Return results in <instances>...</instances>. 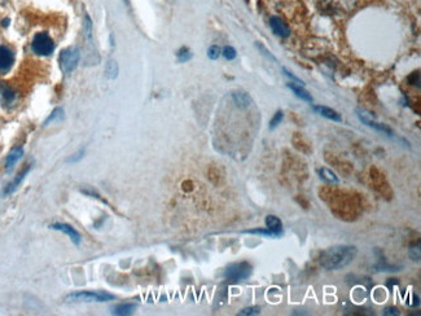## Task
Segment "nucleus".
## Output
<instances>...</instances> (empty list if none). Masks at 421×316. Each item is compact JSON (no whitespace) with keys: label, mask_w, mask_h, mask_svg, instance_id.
Instances as JSON below:
<instances>
[{"label":"nucleus","mask_w":421,"mask_h":316,"mask_svg":"<svg viewBox=\"0 0 421 316\" xmlns=\"http://www.w3.org/2000/svg\"><path fill=\"white\" fill-rule=\"evenodd\" d=\"M84 156V149H80L79 152H77L75 154H73L71 157H69L67 160V162H70V164H75V162H78V161H80L82 158H83Z\"/></svg>","instance_id":"c85d7f7f"},{"label":"nucleus","mask_w":421,"mask_h":316,"mask_svg":"<svg viewBox=\"0 0 421 316\" xmlns=\"http://www.w3.org/2000/svg\"><path fill=\"white\" fill-rule=\"evenodd\" d=\"M220 53H222V49H220L218 45H211V47L208 49V57H209L210 60H218Z\"/></svg>","instance_id":"bb28decb"},{"label":"nucleus","mask_w":421,"mask_h":316,"mask_svg":"<svg viewBox=\"0 0 421 316\" xmlns=\"http://www.w3.org/2000/svg\"><path fill=\"white\" fill-rule=\"evenodd\" d=\"M114 295L110 294L104 290H96V292H90V290H83V292H74L70 293L67 297L68 302L71 303H88V302H109L113 301Z\"/></svg>","instance_id":"f03ea898"},{"label":"nucleus","mask_w":421,"mask_h":316,"mask_svg":"<svg viewBox=\"0 0 421 316\" xmlns=\"http://www.w3.org/2000/svg\"><path fill=\"white\" fill-rule=\"evenodd\" d=\"M232 100L236 104L237 108L246 109L253 104V99L249 94L244 92V91H236L232 94Z\"/></svg>","instance_id":"9d476101"},{"label":"nucleus","mask_w":421,"mask_h":316,"mask_svg":"<svg viewBox=\"0 0 421 316\" xmlns=\"http://www.w3.org/2000/svg\"><path fill=\"white\" fill-rule=\"evenodd\" d=\"M51 228L55 229V231H60V232H63L64 235H67L70 240L73 241L74 245H77V246L80 244V241H82V237H80L79 232L71 226H69V224H65V223H55V224H51Z\"/></svg>","instance_id":"6e6552de"},{"label":"nucleus","mask_w":421,"mask_h":316,"mask_svg":"<svg viewBox=\"0 0 421 316\" xmlns=\"http://www.w3.org/2000/svg\"><path fill=\"white\" fill-rule=\"evenodd\" d=\"M261 314V309L257 307V306H251V307H246V309L241 310L239 311L237 315L239 316H253V315H259Z\"/></svg>","instance_id":"b1692460"},{"label":"nucleus","mask_w":421,"mask_h":316,"mask_svg":"<svg viewBox=\"0 0 421 316\" xmlns=\"http://www.w3.org/2000/svg\"><path fill=\"white\" fill-rule=\"evenodd\" d=\"M244 233H250V235H262V236H266V237H279L276 233H274L272 231H270L268 228L249 229V231H244Z\"/></svg>","instance_id":"4be33fe9"},{"label":"nucleus","mask_w":421,"mask_h":316,"mask_svg":"<svg viewBox=\"0 0 421 316\" xmlns=\"http://www.w3.org/2000/svg\"><path fill=\"white\" fill-rule=\"evenodd\" d=\"M223 56H224V59L228 60V61H232V60L236 59V49L233 48V47H231V45H226L224 48H223L222 51Z\"/></svg>","instance_id":"393cba45"},{"label":"nucleus","mask_w":421,"mask_h":316,"mask_svg":"<svg viewBox=\"0 0 421 316\" xmlns=\"http://www.w3.org/2000/svg\"><path fill=\"white\" fill-rule=\"evenodd\" d=\"M266 227H267L270 231H272L274 233H276L278 236H280L281 235V231H282V223L281 220L278 218L276 215H267L266 216Z\"/></svg>","instance_id":"2eb2a0df"},{"label":"nucleus","mask_w":421,"mask_h":316,"mask_svg":"<svg viewBox=\"0 0 421 316\" xmlns=\"http://www.w3.org/2000/svg\"><path fill=\"white\" fill-rule=\"evenodd\" d=\"M22 156H24V149L21 146H17L9 152V154L7 156V160H5V170L11 171L18 161L21 160Z\"/></svg>","instance_id":"4468645a"},{"label":"nucleus","mask_w":421,"mask_h":316,"mask_svg":"<svg viewBox=\"0 0 421 316\" xmlns=\"http://www.w3.org/2000/svg\"><path fill=\"white\" fill-rule=\"evenodd\" d=\"M358 250L355 246L350 245H336V246L328 247L320 254L319 263L323 268L328 271L341 270L351 263L356 257Z\"/></svg>","instance_id":"f257e3e1"},{"label":"nucleus","mask_w":421,"mask_h":316,"mask_svg":"<svg viewBox=\"0 0 421 316\" xmlns=\"http://www.w3.org/2000/svg\"><path fill=\"white\" fill-rule=\"evenodd\" d=\"M0 95H1L4 103H7V104L13 103L14 99H16V92L13 91V88L9 87L7 83H3V82L0 83Z\"/></svg>","instance_id":"f3484780"},{"label":"nucleus","mask_w":421,"mask_h":316,"mask_svg":"<svg viewBox=\"0 0 421 316\" xmlns=\"http://www.w3.org/2000/svg\"><path fill=\"white\" fill-rule=\"evenodd\" d=\"M253 267L247 262H239V263H231L227 266L224 271V278L230 282H239L246 280L251 275Z\"/></svg>","instance_id":"7ed1b4c3"},{"label":"nucleus","mask_w":421,"mask_h":316,"mask_svg":"<svg viewBox=\"0 0 421 316\" xmlns=\"http://www.w3.org/2000/svg\"><path fill=\"white\" fill-rule=\"evenodd\" d=\"M282 71H284V74H285L286 76H288L289 79H290V82H296L297 84H301V86H303V80L301 79V78H298V76L297 75H294V74L292 73V71H290V70H288L286 69V68H282Z\"/></svg>","instance_id":"cd10ccee"},{"label":"nucleus","mask_w":421,"mask_h":316,"mask_svg":"<svg viewBox=\"0 0 421 316\" xmlns=\"http://www.w3.org/2000/svg\"><path fill=\"white\" fill-rule=\"evenodd\" d=\"M313 109L316 111L317 114H320L321 117H324V118L331 119V121L334 122H342L341 114H340L338 111L334 110V109L324 106V105H315V106H313Z\"/></svg>","instance_id":"9b49d317"},{"label":"nucleus","mask_w":421,"mask_h":316,"mask_svg":"<svg viewBox=\"0 0 421 316\" xmlns=\"http://www.w3.org/2000/svg\"><path fill=\"white\" fill-rule=\"evenodd\" d=\"M118 64L114 60H110L108 64H106V68H105V75L108 79H115L118 76Z\"/></svg>","instance_id":"a211bd4d"},{"label":"nucleus","mask_w":421,"mask_h":316,"mask_svg":"<svg viewBox=\"0 0 421 316\" xmlns=\"http://www.w3.org/2000/svg\"><path fill=\"white\" fill-rule=\"evenodd\" d=\"M270 28L274 32V34H276L280 38H288L290 35V28L288 26V24L278 16H272L270 18Z\"/></svg>","instance_id":"0eeeda50"},{"label":"nucleus","mask_w":421,"mask_h":316,"mask_svg":"<svg viewBox=\"0 0 421 316\" xmlns=\"http://www.w3.org/2000/svg\"><path fill=\"white\" fill-rule=\"evenodd\" d=\"M14 63V53L11 48L0 45V71H8Z\"/></svg>","instance_id":"1a4fd4ad"},{"label":"nucleus","mask_w":421,"mask_h":316,"mask_svg":"<svg viewBox=\"0 0 421 316\" xmlns=\"http://www.w3.org/2000/svg\"><path fill=\"white\" fill-rule=\"evenodd\" d=\"M282 118H284V113L281 110L276 111L274 117L271 118V121H270V130H275L282 122Z\"/></svg>","instance_id":"5701e85b"},{"label":"nucleus","mask_w":421,"mask_h":316,"mask_svg":"<svg viewBox=\"0 0 421 316\" xmlns=\"http://www.w3.org/2000/svg\"><path fill=\"white\" fill-rule=\"evenodd\" d=\"M255 47H257V48L259 49V52H261L262 55H265L268 60H272V61H274V63H278V59H276L275 56L272 55V53L270 52V51H268V49L266 48L265 45L262 44V43L257 42V43H255Z\"/></svg>","instance_id":"a878e982"},{"label":"nucleus","mask_w":421,"mask_h":316,"mask_svg":"<svg viewBox=\"0 0 421 316\" xmlns=\"http://www.w3.org/2000/svg\"><path fill=\"white\" fill-rule=\"evenodd\" d=\"M32 48L36 55L48 56L55 49V43L47 33H39L34 36L32 43Z\"/></svg>","instance_id":"39448f33"},{"label":"nucleus","mask_w":421,"mask_h":316,"mask_svg":"<svg viewBox=\"0 0 421 316\" xmlns=\"http://www.w3.org/2000/svg\"><path fill=\"white\" fill-rule=\"evenodd\" d=\"M135 309V303H119L113 307V314L117 316H129L134 314Z\"/></svg>","instance_id":"dca6fc26"},{"label":"nucleus","mask_w":421,"mask_h":316,"mask_svg":"<svg viewBox=\"0 0 421 316\" xmlns=\"http://www.w3.org/2000/svg\"><path fill=\"white\" fill-rule=\"evenodd\" d=\"M383 314L386 316H398L399 315V311H398L397 307H387V309L384 310Z\"/></svg>","instance_id":"c756f323"},{"label":"nucleus","mask_w":421,"mask_h":316,"mask_svg":"<svg viewBox=\"0 0 421 316\" xmlns=\"http://www.w3.org/2000/svg\"><path fill=\"white\" fill-rule=\"evenodd\" d=\"M30 169H32V167H30V166H26V167H25L24 170H22L21 173H20V174L17 175V176L14 177L13 180H12L11 183H9V184L7 185V187L4 188L3 195H4V196H9V195H12V193H13V192L16 191V189H17L18 185L21 184L22 180H24V179H25V176H26V175L29 174V171H30Z\"/></svg>","instance_id":"f8f14e48"},{"label":"nucleus","mask_w":421,"mask_h":316,"mask_svg":"<svg viewBox=\"0 0 421 316\" xmlns=\"http://www.w3.org/2000/svg\"><path fill=\"white\" fill-rule=\"evenodd\" d=\"M176 57L179 63H187V61H189V60L192 59V52L187 47H181V48L177 51Z\"/></svg>","instance_id":"412c9836"},{"label":"nucleus","mask_w":421,"mask_h":316,"mask_svg":"<svg viewBox=\"0 0 421 316\" xmlns=\"http://www.w3.org/2000/svg\"><path fill=\"white\" fill-rule=\"evenodd\" d=\"M65 118V111H64L63 108H56L55 110L49 114V117L44 121V123L43 125L44 126H48L49 123H52V122H60L63 121V119Z\"/></svg>","instance_id":"6ab92c4d"},{"label":"nucleus","mask_w":421,"mask_h":316,"mask_svg":"<svg viewBox=\"0 0 421 316\" xmlns=\"http://www.w3.org/2000/svg\"><path fill=\"white\" fill-rule=\"evenodd\" d=\"M319 174H320L321 179H323V180H325V181H328V183H338V181H340V179H338L337 175L334 174L333 171L325 169V167H323V169H320V170H319Z\"/></svg>","instance_id":"aec40b11"},{"label":"nucleus","mask_w":421,"mask_h":316,"mask_svg":"<svg viewBox=\"0 0 421 316\" xmlns=\"http://www.w3.org/2000/svg\"><path fill=\"white\" fill-rule=\"evenodd\" d=\"M356 115H358V118L360 119V122H363L364 125L369 126V127H372V129L377 130V131L383 132V134H385V135L387 136H394L393 130L390 129L389 126L383 125V123H379V122L375 121V117H373L369 111L363 110V109H356Z\"/></svg>","instance_id":"423d86ee"},{"label":"nucleus","mask_w":421,"mask_h":316,"mask_svg":"<svg viewBox=\"0 0 421 316\" xmlns=\"http://www.w3.org/2000/svg\"><path fill=\"white\" fill-rule=\"evenodd\" d=\"M79 49L75 48V47H69V48L64 49V51H61V53H60V68H61V70H63L65 74L71 73V71L77 68L78 64H79Z\"/></svg>","instance_id":"20e7f679"},{"label":"nucleus","mask_w":421,"mask_h":316,"mask_svg":"<svg viewBox=\"0 0 421 316\" xmlns=\"http://www.w3.org/2000/svg\"><path fill=\"white\" fill-rule=\"evenodd\" d=\"M286 87H288L290 91H293V94L296 95L297 98L301 99V100L306 101V103H310V104L314 101L311 94H309V91L305 90L303 86H301V84H297L294 83V82H289V83H286Z\"/></svg>","instance_id":"ddd939ff"}]
</instances>
